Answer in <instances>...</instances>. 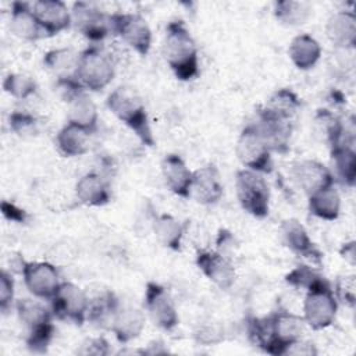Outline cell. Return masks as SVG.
<instances>
[{"mask_svg": "<svg viewBox=\"0 0 356 356\" xmlns=\"http://www.w3.org/2000/svg\"><path fill=\"white\" fill-rule=\"evenodd\" d=\"M90 135L88 131L67 122L56 136V145L58 152L64 157H79L89 152Z\"/></svg>", "mask_w": 356, "mask_h": 356, "instance_id": "4316f807", "label": "cell"}, {"mask_svg": "<svg viewBox=\"0 0 356 356\" xmlns=\"http://www.w3.org/2000/svg\"><path fill=\"white\" fill-rule=\"evenodd\" d=\"M285 282L289 286L303 289L307 292L318 285L328 282V280L323 274H320L316 268H313L312 266L299 264L285 275Z\"/></svg>", "mask_w": 356, "mask_h": 356, "instance_id": "d590c367", "label": "cell"}, {"mask_svg": "<svg viewBox=\"0 0 356 356\" xmlns=\"http://www.w3.org/2000/svg\"><path fill=\"white\" fill-rule=\"evenodd\" d=\"M88 321L95 327L110 330L111 321L121 306L115 293L111 289H97L93 295L88 293Z\"/></svg>", "mask_w": 356, "mask_h": 356, "instance_id": "cb8c5ba5", "label": "cell"}, {"mask_svg": "<svg viewBox=\"0 0 356 356\" xmlns=\"http://www.w3.org/2000/svg\"><path fill=\"white\" fill-rule=\"evenodd\" d=\"M235 191L241 207L256 218H264L270 211V188L263 174L242 168L235 177Z\"/></svg>", "mask_w": 356, "mask_h": 356, "instance_id": "3957f363", "label": "cell"}, {"mask_svg": "<svg viewBox=\"0 0 356 356\" xmlns=\"http://www.w3.org/2000/svg\"><path fill=\"white\" fill-rule=\"evenodd\" d=\"M261 108L280 120L292 121L300 108V100L293 90L282 88L275 90Z\"/></svg>", "mask_w": 356, "mask_h": 356, "instance_id": "836d02e7", "label": "cell"}, {"mask_svg": "<svg viewBox=\"0 0 356 356\" xmlns=\"http://www.w3.org/2000/svg\"><path fill=\"white\" fill-rule=\"evenodd\" d=\"M8 125L10 129L22 139H31L39 134V124L36 117L26 111H13L8 117Z\"/></svg>", "mask_w": 356, "mask_h": 356, "instance_id": "74e56055", "label": "cell"}, {"mask_svg": "<svg viewBox=\"0 0 356 356\" xmlns=\"http://www.w3.org/2000/svg\"><path fill=\"white\" fill-rule=\"evenodd\" d=\"M224 195L220 171L214 164H206L193 171L191 197L204 206L216 204Z\"/></svg>", "mask_w": 356, "mask_h": 356, "instance_id": "e0dca14e", "label": "cell"}, {"mask_svg": "<svg viewBox=\"0 0 356 356\" xmlns=\"http://www.w3.org/2000/svg\"><path fill=\"white\" fill-rule=\"evenodd\" d=\"M264 140L270 146L271 152L285 153L289 146V138L292 132V122L280 120L261 107L257 110V122L254 124Z\"/></svg>", "mask_w": 356, "mask_h": 356, "instance_id": "d6986e66", "label": "cell"}, {"mask_svg": "<svg viewBox=\"0 0 356 356\" xmlns=\"http://www.w3.org/2000/svg\"><path fill=\"white\" fill-rule=\"evenodd\" d=\"M288 54L298 70L307 71L318 63L321 57V46L313 36L300 33L291 40Z\"/></svg>", "mask_w": 356, "mask_h": 356, "instance_id": "d4e9b609", "label": "cell"}, {"mask_svg": "<svg viewBox=\"0 0 356 356\" xmlns=\"http://www.w3.org/2000/svg\"><path fill=\"white\" fill-rule=\"evenodd\" d=\"M309 211L321 220L334 221L339 217L341 213V196L338 191L332 186L324 188L310 196H307Z\"/></svg>", "mask_w": 356, "mask_h": 356, "instance_id": "f546056e", "label": "cell"}, {"mask_svg": "<svg viewBox=\"0 0 356 356\" xmlns=\"http://www.w3.org/2000/svg\"><path fill=\"white\" fill-rule=\"evenodd\" d=\"M270 330V355H286L289 348L302 341L303 317L288 310H277L267 316Z\"/></svg>", "mask_w": 356, "mask_h": 356, "instance_id": "9c48e42d", "label": "cell"}, {"mask_svg": "<svg viewBox=\"0 0 356 356\" xmlns=\"http://www.w3.org/2000/svg\"><path fill=\"white\" fill-rule=\"evenodd\" d=\"M341 254L342 257H345L346 260H349L352 264L355 263V242H349V243H345L341 249Z\"/></svg>", "mask_w": 356, "mask_h": 356, "instance_id": "bcb514c9", "label": "cell"}, {"mask_svg": "<svg viewBox=\"0 0 356 356\" xmlns=\"http://www.w3.org/2000/svg\"><path fill=\"white\" fill-rule=\"evenodd\" d=\"M76 257V248L75 245H71L70 241L64 239L61 242L54 243L50 252V260L53 264L60 263V261H71Z\"/></svg>", "mask_w": 356, "mask_h": 356, "instance_id": "ee69618b", "label": "cell"}, {"mask_svg": "<svg viewBox=\"0 0 356 356\" xmlns=\"http://www.w3.org/2000/svg\"><path fill=\"white\" fill-rule=\"evenodd\" d=\"M280 234L284 245L295 254L312 260L316 264H321L323 253L312 241L305 225L296 218L284 220L280 227Z\"/></svg>", "mask_w": 356, "mask_h": 356, "instance_id": "5bb4252c", "label": "cell"}, {"mask_svg": "<svg viewBox=\"0 0 356 356\" xmlns=\"http://www.w3.org/2000/svg\"><path fill=\"white\" fill-rule=\"evenodd\" d=\"M67 122H71L88 131L89 134H93L97 131V125H99L97 107L86 96V93H82L68 102Z\"/></svg>", "mask_w": 356, "mask_h": 356, "instance_id": "83f0119b", "label": "cell"}, {"mask_svg": "<svg viewBox=\"0 0 356 356\" xmlns=\"http://www.w3.org/2000/svg\"><path fill=\"white\" fill-rule=\"evenodd\" d=\"M15 312L18 320L26 327V330L36 328L39 325L53 321V312L50 307L44 306L40 300L22 298L15 302Z\"/></svg>", "mask_w": 356, "mask_h": 356, "instance_id": "1f68e13d", "label": "cell"}, {"mask_svg": "<svg viewBox=\"0 0 356 356\" xmlns=\"http://www.w3.org/2000/svg\"><path fill=\"white\" fill-rule=\"evenodd\" d=\"M163 56L177 79L188 82L199 75L197 46L182 21H171L167 25Z\"/></svg>", "mask_w": 356, "mask_h": 356, "instance_id": "6da1fadb", "label": "cell"}, {"mask_svg": "<svg viewBox=\"0 0 356 356\" xmlns=\"http://www.w3.org/2000/svg\"><path fill=\"white\" fill-rule=\"evenodd\" d=\"M19 273L26 289L42 300H50L61 284L57 267L51 261H26L21 259Z\"/></svg>", "mask_w": 356, "mask_h": 356, "instance_id": "30bf717a", "label": "cell"}, {"mask_svg": "<svg viewBox=\"0 0 356 356\" xmlns=\"http://www.w3.org/2000/svg\"><path fill=\"white\" fill-rule=\"evenodd\" d=\"M88 292L70 281L61 282L50 299L53 316L75 325H82L88 320Z\"/></svg>", "mask_w": 356, "mask_h": 356, "instance_id": "52a82bcc", "label": "cell"}, {"mask_svg": "<svg viewBox=\"0 0 356 356\" xmlns=\"http://www.w3.org/2000/svg\"><path fill=\"white\" fill-rule=\"evenodd\" d=\"M145 309L150 320L164 331H172L178 323L177 307L168 295L167 289L153 281H149L145 288Z\"/></svg>", "mask_w": 356, "mask_h": 356, "instance_id": "7c38bea8", "label": "cell"}, {"mask_svg": "<svg viewBox=\"0 0 356 356\" xmlns=\"http://www.w3.org/2000/svg\"><path fill=\"white\" fill-rule=\"evenodd\" d=\"M14 278L11 273L7 270H1L0 273V310L1 313H7L14 302Z\"/></svg>", "mask_w": 356, "mask_h": 356, "instance_id": "b9f144b4", "label": "cell"}, {"mask_svg": "<svg viewBox=\"0 0 356 356\" xmlns=\"http://www.w3.org/2000/svg\"><path fill=\"white\" fill-rule=\"evenodd\" d=\"M196 266L203 275L220 289H229L235 281V267L231 259L218 250L200 249L196 253Z\"/></svg>", "mask_w": 356, "mask_h": 356, "instance_id": "4fadbf2b", "label": "cell"}, {"mask_svg": "<svg viewBox=\"0 0 356 356\" xmlns=\"http://www.w3.org/2000/svg\"><path fill=\"white\" fill-rule=\"evenodd\" d=\"M1 211L6 218L15 221V222H25L28 218V214L25 213V210L19 209L18 206H15L14 203H10L7 200L1 202Z\"/></svg>", "mask_w": 356, "mask_h": 356, "instance_id": "f6af8a7d", "label": "cell"}, {"mask_svg": "<svg viewBox=\"0 0 356 356\" xmlns=\"http://www.w3.org/2000/svg\"><path fill=\"white\" fill-rule=\"evenodd\" d=\"M54 337V325L53 321L39 325L36 328L28 330L25 343L26 348L33 353H44L50 346Z\"/></svg>", "mask_w": 356, "mask_h": 356, "instance_id": "f35d334b", "label": "cell"}, {"mask_svg": "<svg viewBox=\"0 0 356 356\" xmlns=\"http://www.w3.org/2000/svg\"><path fill=\"white\" fill-rule=\"evenodd\" d=\"M43 64L56 75V79L75 78L79 64V53L68 47L53 49L43 56Z\"/></svg>", "mask_w": 356, "mask_h": 356, "instance_id": "4dcf8cb0", "label": "cell"}, {"mask_svg": "<svg viewBox=\"0 0 356 356\" xmlns=\"http://www.w3.org/2000/svg\"><path fill=\"white\" fill-rule=\"evenodd\" d=\"M145 314L134 306H120L117 310L110 330L120 343H128L136 339L145 328Z\"/></svg>", "mask_w": 356, "mask_h": 356, "instance_id": "7402d4cb", "label": "cell"}, {"mask_svg": "<svg viewBox=\"0 0 356 356\" xmlns=\"http://www.w3.org/2000/svg\"><path fill=\"white\" fill-rule=\"evenodd\" d=\"M43 36H54L72 25L71 11L61 0H39L32 4Z\"/></svg>", "mask_w": 356, "mask_h": 356, "instance_id": "9a60e30c", "label": "cell"}, {"mask_svg": "<svg viewBox=\"0 0 356 356\" xmlns=\"http://www.w3.org/2000/svg\"><path fill=\"white\" fill-rule=\"evenodd\" d=\"M78 355H83V356H104L111 353L110 349V343L107 342L106 338L103 337H96V338H88L85 339L79 349L76 350Z\"/></svg>", "mask_w": 356, "mask_h": 356, "instance_id": "7bdbcfd3", "label": "cell"}, {"mask_svg": "<svg viewBox=\"0 0 356 356\" xmlns=\"http://www.w3.org/2000/svg\"><path fill=\"white\" fill-rule=\"evenodd\" d=\"M331 160L334 165L332 175L348 188H353L356 182V153L352 145L345 140L331 149Z\"/></svg>", "mask_w": 356, "mask_h": 356, "instance_id": "f1b7e54d", "label": "cell"}, {"mask_svg": "<svg viewBox=\"0 0 356 356\" xmlns=\"http://www.w3.org/2000/svg\"><path fill=\"white\" fill-rule=\"evenodd\" d=\"M235 152L245 168L260 174H270L273 171L271 149L254 124L246 125L242 129Z\"/></svg>", "mask_w": 356, "mask_h": 356, "instance_id": "5b68a950", "label": "cell"}, {"mask_svg": "<svg viewBox=\"0 0 356 356\" xmlns=\"http://www.w3.org/2000/svg\"><path fill=\"white\" fill-rule=\"evenodd\" d=\"M72 25L88 40L100 42L111 33L110 15L88 1H75L71 10Z\"/></svg>", "mask_w": 356, "mask_h": 356, "instance_id": "8fae6325", "label": "cell"}, {"mask_svg": "<svg viewBox=\"0 0 356 356\" xmlns=\"http://www.w3.org/2000/svg\"><path fill=\"white\" fill-rule=\"evenodd\" d=\"M76 199L90 207H100L110 202L111 192L107 179L95 171L83 174L75 184Z\"/></svg>", "mask_w": 356, "mask_h": 356, "instance_id": "ffe728a7", "label": "cell"}, {"mask_svg": "<svg viewBox=\"0 0 356 356\" xmlns=\"http://www.w3.org/2000/svg\"><path fill=\"white\" fill-rule=\"evenodd\" d=\"M337 312L338 300L330 281L306 292L302 317L312 330L317 331L330 327L335 321Z\"/></svg>", "mask_w": 356, "mask_h": 356, "instance_id": "8992f818", "label": "cell"}, {"mask_svg": "<svg viewBox=\"0 0 356 356\" xmlns=\"http://www.w3.org/2000/svg\"><path fill=\"white\" fill-rule=\"evenodd\" d=\"M10 31L19 39L35 42L43 38L42 28L29 3L14 1L10 14Z\"/></svg>", "mask_w": 356, "mask_h": 356, "instance_id": "603a6c76", "label": "cell"}, {"mask_svg": "<svg viewBox=\"0 0 356 356\" xmlns=\"http://www.w3.org/2000/svg\"><path fill=\"white\" fill-rule=\"evenodd\" d=\"M312 129L316 139L328 146L330 150L343 142L345 127L341 120L327 108H320L316 113Z\"/></svg>", "mask_w": 356, "mask_h": 356, "instance_id": "484cf974", "label": "cell"}, {"mask_svg": "<svg viewBox=\"0 0 356 356\" xmlns=\"http://www.w3.org/2000/svg\"><path fill=\"white\" fill-rule=\"evenodd\" d=\"M292 177L307 196L334 185L332 171L317 160H300L295 163L292 165Z\"/></svg>", "mask_w": 356, "mask_h": 356, "instance_id": "2e32d148", "label": "cell"}, {"mask_svg": "<svg viewBox=\"0 0 356 356\" xmlns=\"http://www.w3.org/2000/svg\"><path fill=\"white\" fill-rule=\"evenodd\" d=\"M161 175L165 186L177 196L189 199L193 171L178 154H165L161 161Z\"/></svg>", "mask_w": 356, "mask_h": 356, "instance_id": "ac0fdd59", "label": "cell"}, {"mask_svg": "<svg viewBox=\"0 0 356 356\" xmlns=\"http://www.w3.org/2000/svg\"><path fill=\"white\" fill-rule=\"evenodd\" d=\"M115 68L111 57L97 46H89L79 53L75 78L85 90L99 92L114 79Z\"/></svg>", "mask_w": 356, "mask_h": 356, "instance_id": "277c9868", "label": "cell"}, {"mask_svg": "<svg viewBox=\"0 0 356 356\" xmlns=\"http://www.w3.org/2000/svg\"><path fill=\"white\" fill-rule=\"evenodd\" d=\"M3 89L10 96L24 100L36 92L38 85L31 75L22 72H11L4 78Z\"/></svg>", "mask_w": 356, "mask_h": 356, "instance_id": "8d00e7d4", "label": "cell"}, {"mask_svg": "<svg viewBox=\"0 0 356 356\" xmlns=\"http://www.w3.org/2000/svg\"><path fill=\"white\" fill-rule=\"evenodd\" d=\"M328 40L341 50H352L356 44V17L352 11L332 14L325 25Z\"/></svg>", "mask_w": 356, "mask_h": 356, "instance_id": "44dd1931", "label": "cell"}, {"mask_svg": "<svg viewBox=\"0 0 356 356\" xmlns=\"http://www.w3.org/2000/svg\"><path fill=\"white\" fill-rule=\"evenodd\" d=\"M107 108L128 127L138 139L149 147H153L156 140L152 132L150 121L145 103L138 90L129 85L117 86L106 100Z\"/></svg>", "mask_w": 356, "mask_h": 356, "instance_id": "7a4b0ae2", "label": "cell"}, {"mask_svg": "<svg viewBox=\"0 0 356 356\" xmlns=\"http://www.w3.org/2000/svg\"><path fill=\"white\" fill-rule=\"evenodd\" d=\"M153 232L157 241L167 249L179 250L185 228L171 214H160L153 221Z\"/></svg>", "mask_w": 356, "mask_h": 356, "instance_id": "d6a6232c", "label": "cell"}, {"mask_svg": "<svg viewBox=\"0 0 356 356\" xmlns=\"http://www.w3.org/2000/svg\"><path fill=\"white\" fill-rule=\"evenodd\" d=\"M312 15V7L306 1L280 0L274 3V17L286 26H298L307 22Z\"/></svg>", "mask_w": 356, "mask_h": 356, "instance_id": "e575fe53", "label": "cell"}, {"mask_svg": "<svg viewBox=\"0 0 356 356\" xmlns=\"http://www.w3.org/2000/svg\"><path fill=\"white\" fill-rule=\"evenodd\" d=\"M193 338L197 343L209 346L220 343L224 339V330L218 323L214 321H202L193 330Z\"/></svg>", "mask_w": 356, "mask_h": 356, "instance_id": "ab89813d", "label": "cell"}, {"mask_svg": "<svg viewBox=\"0 0 356 356\" xmlns=\"http://www.w3.org/2000/svg\"><path fill=\"white\" fill-rule=\"evenodd\" d=\"M111 33L120 36L134 51L145 57L152 47V29L147 21L132 13H114L110 14Z\"/></svg>", "mask_w": 356, "mask_h": 356, "instance_id": "ba28073f", "label": "cell"}, {"mask_svg": "<svg viewBox=\"0 0 356 356\" xmlns=\"http://www.w3.org/2000/svg\"><path fill=\"white\" fill-rule=\"evenodd\" d=\"M334 295L339 302L346 305L348 307H355L356 303V281L355 275H342L337 280L334 286Z\"/></svg>", "mask_w": 356, "mask_h": 356, "instance_id": "60d3db41", "label": "cell"}]
</instances>
